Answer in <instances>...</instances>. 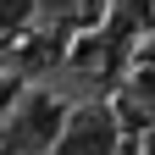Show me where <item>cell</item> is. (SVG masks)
<instances>
[{
    "label": "cell",
    "instance_id": "6da1fadb",
    "mask_svg": "<svg viewBox=\"0 0 155 155\" xmlns=\"http://www.w3.org/2000/svg\"><path fill=\"white\" fill-rule=\"evenodd\" d=\"M50 155H122V127L111 111H67Z\"/></svg>",
    "mask_w": 155,
    "mask_h": 155
},
{
    "label": "cell",
    "instance_id": "7a4b0ae2",
    "mask_svg": "<svg viewBox=\"0 0 155 155\" xmlns=\"http://www.w3.org/2000/svg\"><path fill=\"white\" fill-rule=\"evenodd\" d=\"M61 116H67V105L55 100V94L33 89L28 100L17 105V139H22L28 150H50V144H55V133H61Z\"/></svg>",
    "mask_w": 155,
    "mask_h": 155
},
{
    "label": "cell",
    "instance_id": "3957f363",
    "mask_svg": "<svg viewBox=\"0 0 155 155\" xmlns=\"http://www.w3.org/2000/svg\"><path fill=\"white\" fill-rule=\"evenodd\" d=\"M33 22V0H0V39H17Z\"/></svg>",
    "mask_w": 155,
    "mask_h": 155
},
{
    "label": "cell",
    "instance_id": "277c9868",
    "mask_svg": "<svg viewBox=\"0 0 155 155\" xmlns=\"http://www.w3.org/2000/svg\"><path fill=\"white\" fill-rule=\"evenodd\" d=\"M100 50H105V39H100V33H89V39H78V45H72L67 61H72V67H83V72H94V67H100Z\"/></svg>",
    "mask_w": 155,
    "mask_h": 155
},
{
    "label": "cell",
    "instance_id": "5b68a950",
    "mask_svg": "<svg viewBox=\"0 0 155 155\" xmlns=\"http://www.w3.org/2000/svg\"><path fill=\"white\" fill-rule=\"evenodd\" d=\"M83 0H33V11H50V17H61V11H78Z\"/></svg>",
    "mask_w": 155,
    "mask_h": 155
}]
</instances>
